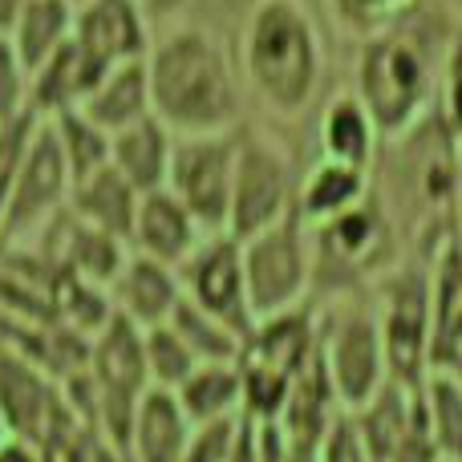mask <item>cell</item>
I'll return each instance as SVG.
<instances>
[{
  "instance_id": "cell-1",
  "label": "cell",
  "mask_w": 462,
  "mask_h": 462,
  "mask_svg": "<svg viewBox=\"0 0 462 462\" xmlns=\"http://www.w3.org/2000/svg\"><path fill=\"white\" fill-rule=\"evenodd\" d=\"M151 114L175 138L231 134L244 126V86L227 41L199 21L154 24L143 57Z\"/></svg>"
},
{
  "instance_id": "cell-2",
  "label": "cell",
  "mask_w": 462,
  "mask_h": 462,
  "mask_svg": "<svg viewBox=\"0 0 462 462\" xmlns=\"http://www.w3.org/2000/svg\"><path fill=\"white\" fill-rule=\"evenodd\" d=\"M231 57L244 94L276 122H300L325 86V37L304 0H252Z\"/></svg>"
},
{
  "instance_id": "cell-3",
  "label": "cell",
  "mask_w": 462,
  "mask_h": 462,
  "mask_svg": "<svg viewBox=\"0 0 462 462\" xmlns=\"http://www.w3.org/2000/svg\"><path fill=\"white\" fill-rule=\"evenodd\" d=\"M353 61V94L369 110L374 126L382 130V143L402 138L422 118L439 110L442 69H447L450 41H434L426 32L422 16L393 24L369 41H357Z\"/></svg>"
},
{
  "instance_id": "cell-4",
  "label": "cell",
  "mask_w": 462,
  "mask_h": 462,
  "mask_svg": "<svg viewBox=\"0 0 462 462\" xmlns=\"http://www.w3.org/2000/svg\"><path fill=\"white\" fill-rule=\"evenodd\" d=\"M312 239V300L365 292L385 268L406 255V236L385 211L377 187L353 211L309 227Z\"/></svg>"
},
{
  "instance_id": "cell-5",
  "label": "cell",
  "mask_w": 462,
  "mask_h": 462,
  "mask_svg": "<svg viewBox=\"0 0 462 462\" xmlns=\"http://www.w3.org/2000/svg\"><path fill=\"white\" fill-rule=\"evenodd\" d=\"M312 304H317V353L328 374V385H333L341 410H361L390 382V361H385V341L374 304L365 292Z\"/></svg>"
},
{
  "instance_id": "cell-6",
  "label": "cell",
  "mask_w": 462,
  "mask_h": 462,
  "mask_svg": "<svg viewBox=\"0 0 462 462\" xmlns=\"http://www.w3.org/2000/svg\"><path fill=\"white\" fill-rule=\"evenodd\" d=\"M374 304L377 328L385 341L393 382L418 385L430 374V345H434V317H430V255L406 252L393 268H385L365 288Z\"/></svg>"
},
{
  "instance_id": "cell-7",
  "label": "cell",
  "mask_w": 462,
  "mask_h": 462,
  "mask_svg": "<svg viewBox=\"0 0 462 462\" xmlns=\"http://www.w3.org/2000/svg\"><path fill=\"white\" fill-rule=\"evenodd\" d=\"M312 357H317V304L288 317L255 320L236 357L244 377V418L276 422L288 390Z\"/></svg>"
},
{
  "instance_id": "cell-8",
  "label": "cell",
  "mask_w": 462,
  "mask_h": 462,
  "mask_svg": "<svg viewBox=\"0 0 462 462\" xmlns=\"http://www.w3.org/2000/svg\"><path fill=\"white\" fill-rule=\"evenodd\" d=\"M296 187H300V162L292 146L268 126H239L227 236L247 239L292 216Z\"/></svg>"
},
{
  "instance_id": "cell-9",
  "label": "cell",
  "mask_w": 462,
  "mask_h": 462,
  "mask_svg": "<svg viewBox=\"0 0 462 462\" xmlns=\"http://www.w3.org/2000/svg\"><path fill=\"white\" fill-rule=\"evenodd\" d=\"M244 252V288L252 320L288 317L312 304V239L300 216L239 239Z\"/></svg>"
},
{
  "instance_id": "cell-10",
  "label": "cell",
  "mask_w": 462,
  "mask_h": 462,
  "mask_svg": "<svg viewBox=\"0 0 462 462\" xmlns=\"http://www.w3.org/2000/svg\"><path fill=\"white\" fill-rule=\"evenodd\" d=\"M78 430L89 426L73 414L61 382L0 341V434L49 450Z\"/></svg>"
},
{
  "instance_id": "cell-11",
  "label": "cell",
  "mask_w": 462,
  "mask_h": 462,
  "mask_svg": "<svg viewBox=\"0 0 462 462\" xmlns=\"http://www.w3.org/2000/svg\"><path fill=\"white\" fill-rule=\"evenodd\" d=\"M69 187H73V179L53 143V130H49L45 118H37L29 146L21 154V167H16L5 216H0V247L24 244L53 216H61L65 203H69Z\"/></svg>"
},
{
  "instance_id": "cell-12",
  "label": "cell",
  "mask_w": 462,
  "mask_h": 462,
  "mask_svg": "<svg viewBox=\"0 0 462 462\" xmlns=\"http://www.w3.org/2000/svg\"><path fill=\"white\" fill-rule=\"evenodd\" d=\"M236 143H239V130H231V134L175 138V154H171V171H167V191L199 219V227L208 231V236L227 231Z\"/></svg>"
},
{
  "instance_id": "cell-13",
  "label": "cell",
  "mask_w": 462,
  "mask_h": 462,
  "mask_svg": "<svg viewBox=\"0 0 462 462\" xmlns=\"http://www.w3.org/2000/svg\"><path fill=\"white\" fill-rule=\"evenodd\" d=\"M179 288L187 304L224 320L239 337H247V328L255 325L244 288V252H239V239L227 231L199 239V247L179 263Z\"/></svg>"
},
{
  "instance_id": "cell-14",
  "label": "cell",
  "mask_w": 462,
  "mask_h": 462,
  "mask_svg": "<svg viewBox=\"0 0 462 462\" xmlns=\"http://www.w3.org/2000/svg\"><path fill=\"white\" fill-rule=\"evenodd\" d=\"M73 41L102 69L143 61L151 49L154 24L138 0H78L73 5Z\"/></svg>"
},
{
  "instance_id": "cell-15",
  "label": "cell",
  "mask_w": 462,
  "mask_h": 462,
  "mask_svg": "<svg viewBox=\"0 0 462 462\" xmlns=\"http://www.w3.org/2000/svg\"><path fill=\"white\" fill-rule=\"evenodd\" d=\"M203 236H208V231L199 227V219H195L167 187H159V191H146L143 199H138L126 247L134 255L159 260V263H167V268L179 272V263L199 247Z\"/></svg>"
},
{
  "instance_id": "cell-16",
  "label": "cell",
  "mask_w": 462,
  "mask_h": 462,
  "mask_svg": "<svg viewBox=\"0 0 462 462\" xmlns=\"http://www.w3.org/2000/svg\"><path fill=\"white\" fill-rule=\"evenodd\" d=\"M110 304L118 317H126L138 328H154L167 325L175 317L179 300H183V288H179V272L167 268L159 260H146V255H126V263L118 268V276L110 280Z\"/></svg>"
},
{
  "instance_id": "cell-17",
  "label": "cell",
  "mask_w": 462,
  "mask_h": 462,
  "mask_svg": "<svg viewBox=\"0 0 462 462\" xmlns=\"http://www.w3.org/2000/svg\"><path fill=\"white\" fill-rule=\"evenodd\" d=\"M187 439H191V418L183 414L175 393L146 390L130 418L122 458L126 462H183Z\"/></svg>"
},
{
  "instance_id": "cell-18",
  "label": "cell",
  "mask_w": 462,
  "mask_h": 462,
  "mask_svg": "<svg viewBox=\"0 0 462 462\" xmlns=\"http://www.w3.org/2000/svg\"><path fill=\"white\" fill-rule=\"evenodd\" d=\"M317 146H320V159L374 171L377 154H382V130L374 126L369 110L357 102L353 89H341V94H333L325 106H320Z\"/></svg>"
},
{
  "instance_id": "cell-19",
  "label": "cell",
  "mask_w": 462,
  "mask_h": 462,
  "mask_svg": "<svg viewBox=\"0 0 462 462\" xmlns=\"http://www.w3.org/2000/svg\"><path fill=\"white\" fill-rule=\"evenodd\" d=\"M102 65L69 37L45 65H37L29 73V114L53 118L61 110H78L89 89L102 81Z\"/></svg>"
},
{
  "instance_id": "cell-20",
  "label": "cell",
  "mask_w": 462,
  "mask_h": 462,
  "mask_svg": "<svg viewBox=\"0 0 462 462\" xmlns=\"http://www.w3.org/2000/svg\"><path fill=\"white\" fill-rule=\"evenodd\" d=\"M369 191H374V171L345 167V162H333V159H317L309 171H300L296 216L309 227L328 224V219L353 211L357 203H365Z\"/></svg>"
},
{
  "instance_id": "cell-21",
  "label": "cell",
  "mask_w": 462,
  "mask_h": 462,
  "mask_svg": "<svg viewBox=\"0 0 462 462\" xmlns=\"http://www.w3.org/2000/svg\"><path fill=\"white\" fill-rule=\"evenodd\" d=\"M171 154H175V134L159 118H143L134 126L110 134V167L134 187L138 195L167 187Z\"/></svg>"
},
{
  "instance_id": "cell-22",
  "label": "cell",
  "mask_w": 462,
  "mask_h": 462,
  "mask_svg": "<svg viewBox=\"0 0 462 462\" xmlns=\"http://www.w3.org/2000/svg\"><path fill=\"white\" fill-rule=\"evenodd\" d=\"M138 199H143V195H138L134 187L106 162L102 171H94V175L78 179V183L69 187V203H65V211H69L73 219H81V224H89V227H97V231H106V236H114V239L126 244L130 224H134V211H138Z\"/></svg>"
},
{
  "instance_id": "cell-23",
  "label": "cell",
  "mask_w": 462,
  "mask_h": 462,
  "mask_svg": "<svg viewBox=\"0 0 462 462\" xmlns=\"http://www.w3.org/2000/svg\"><path fill=\"white\" fill-rule=\"evenodd\" d=\"M94 126H102L106 134L134 126V122L151 118V89H146V65L126 61L102 73L94 89L86 94V102L78 106Z\"/></svg>"
},
{
  "instance_id": "cell-24",
  "label": "cell",
  "mask_w": 462,
  "mask_h": 462,
  "mask_svg": "<svg viewBox=\"0 0 462 462\" xmlns=\"http://www.w3.org/2000/svg\"><path fill=\"white\" fill-rule=\"evenodd\" d=\"M73 32V0H24L16 8L13 24L5 29V41L13 45L24 73L45 65Z\"/></svg>"
},
{
  "instance_id": "cell-25",
  "label": "cell",
  "mask_w": 462,
  "mask_h": 462,
  "mask_svg": "<svg viewBox=\"0 0 462 462\" xmlns=\"http://www.w3.org/2000/svg\"><path fill=\"white\" fill-rule=\"evenodd\" d=\"M183 414L191 426L219 422V418H239L244 414V377H239L236 361H208L195 365V374L175 390Z\"/></svg>"
},
{
  "instance_id": "cell-26",
  "label": "cell",
  "mask_w": 462,
  "mask_h": 462,
  "mask_svg": "<svg viewBox=\"0 0 462 462\" xmlns=\"http://www.w3.org/2000/svg\"><path fill=\"white\" fill-rule=\"evenodd\" d=\"M414 402H418V385L393 382L390 377L365 406L349 410L357 430H361V439H365V447H369V455H374V462H385L390 450L398 447L402 430L410 426V414H414Z\"/></svg>"
},
{
  "instance_id": "cell-27",
  "label": "cell",
  "mask_w": 462,
  "mask_h": 462,
  "mask_svg": "<svg viewBox=\"0 0 462 462\" xmlns=\"http://www.w3.org/2000/svg\"><path fill=\"white\" fill-rule=\"evenodd\" d=\"M418 402L442 462H462V382L455 369H430L418 382Z\"/></svg>"
},
{
  "instance_id": "cell-28",
  "label": "cell",
  "mask_w": 462,
  "mask_h": 462,
  "mask_svg": "<svg viewBox=\"0 0 462 462\" xmlns=\"http://www.w3.org/2000/svg\"><path fill=\"white\" fill-rule=\"evenodd\" d=\"M45 122H49V130H53V143H57V151H61L65 167H69L73 183L110 162V134H106L102 126H94L81 110H61Z\"/></svg>"
},
{
  "instance_id": "cell-29",
  "label": "cell",
  "mask_w": 462,
  "mask_h": 462,
  "mask_svg": "<svg viewBox=\"0 0 462 462\" xmlns=\"http://www.w3.org/2000/svg\"><path fill=\"white\" fill-rule=\"evenodd\" d=\"M171 328L179 333V341L191 349V357L199 361V365H208V361H236L239 349H244V337L236 333V328H227L224 320L208 317L203 309H195V304L179 300L175 317L167 320Z\"/></svg>"
},
{
  "instance_id": "cell-30",
  "label": "cell",
  "mask_w": 462,
  "mask_h": 462,
  "mask_svg": "<svg viewBox=\"0 0 462 462\" xmlns=\"http://www.w3.org/2000/svg\"><path fill=\"white\" fill-rule=\"evenodd\" d=\"M325 8L341 32L369 41L377 32L393 29V24L410 21L414 13H422V0H325Z\"/></svg>"
},
{
  "instance_id": "cell-31",
  "label": "cell",
  "mask_w": 462,
  "mask_h": 462,
  "mask_svg": "<svg viewBox=\"0 0 462 462\" xmlns=\"http://www.w3.org/2000/svg\"><path fill=\"white\" fill-rule=\"evenodd\" d=\"M143 357H146V382H151V390H167V393H175L195 374V365H199L171 325L143 328Z\"/></svg>"
},
{
  "instance_id": "cell-32",
  "label": "cell",
  "mask_w": 462,
  "mask_h": 462,
  "mask_svg": "<svg viewBox=\"0 0 462 462\" xmlns=\"http://www.w3.org/2000/svg\"><path fill=\"white\" fill-rule=\"evenodd\" d=\"M239 430H244V414L191 426L183 462H231V455H236V447H239Z\"/></svg>"
},
{
  "instance_id": "cell-33",
  "label": "cell",
  "mask_w": 462,
  "mask_h": 462,
  "mask_svg": "<svg viewBox=\"0 0 462 462\" xmlns=\"http://www.w3.org/2000/svg\"><path fill=\"white\" fill-rule=\"evenodd\" d=\"M312 462H374L349 410H341V414L325 426V434H320L317 447H312Z\"/></svg>"
},
{
  "instance_id": "cell-34",
  "label": "cell",
  "mask_w": 462,
  "mask_h": 462,
  "mask_svg": "<svg viewBox=\"0 0 462 462\" xmlns=\"http://www.w3.org/2000/svg\"><path fill=\"white\" fill-rule=\"evenodd\" d=\"M29 114V73L16 61L13 45L0 37V130Z\"/></svg>"
},
{
  "instance_id": "cell-35",
  "label": "cell",
  "mask_w": 462,
  "mask_h": 462,
  "mask_svg": "<svg viewBox=\"0 0 462 462\" xmlns=\"http://www.w3.org/2000/svg\"><path fill=\"white\" fill-rule=\"evenodd\" d=\"M0 462H45V455L37 447H29V442L0 434Z\"/></svg>"
},
{
  "instance_id": "cell-36",
  "label": "cell",
  "mask_w": 462,
  "mask_h": 462,
  "mask_svg": "<svg viewBox=\"0 0 462 462\" xmlns=\"http://www.w3.org/2000/svg\"><path fill=\"white\" fill-rule=\"evenodd\" d=\"M138 5H143V13L151 16V24H167L183 13L187 0H138Z\"/></svg>"
},
{
  "instance_id": "cell-37",
  "label": "cell",
  "mask_w": 462,
  "mask_h": 462,
  "mask_svg": "<svg viewBox=\"0 0 462 462\" xmlns=\"http://www.w3.org/2000/svg\"><path fill=\"white\" fill-rule=\"evenodd\" d=\"M24 0H0V37H5V29L13 24V16H16V8H21Z\"/></svg>"
},
{
  "instance_id": "cell-38",
  "label": "cell",
  "mask_w": 462,
  "mask_h": 462,
  "mask_svg": "<svg viewBox=\"0 0 462 462\" xmlns=\"http://www.w3.org/2000/svg\"><path fill=\"white\" fill-rule=\"evenodd\" d=\"M450 369H455V377L462 382V357H458V361H455V365H450Z\"/></svg>"
},
{
  "instance_id": "cell-39",
  "label": "cell",
  "mask_w": 462,
  "mask_h": 462,
  "mask_svg": "<svg viewBox=\"0 0 462 462\" xmlns=\"http://www.w3.org/2000/svg\"><path fill=\"white\" fill-rule=\"evenodd\" d=\"M73 5H78V0H73Z\"/></svg>"
}]
</instances>
